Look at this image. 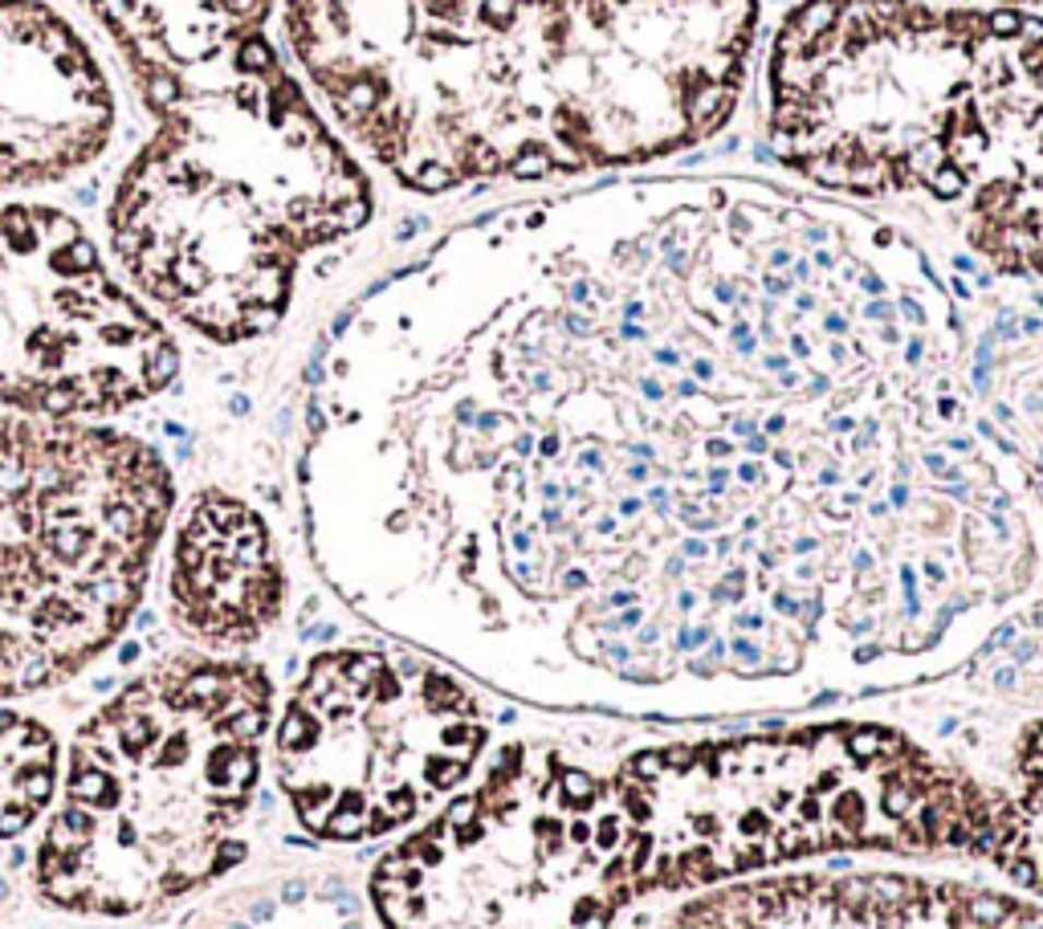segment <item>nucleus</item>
<instances>
[{
    "instance_id": "obj_1",
    "label": "nucleus",
    "mask_w": 1043,
    "mask_h": 929,
    "mask_svg": "<svg viewBox=\"0 0 1043 929\" xmlns=\"http://www.w3.org/2000/svg\"><path fill=\"white\" fill-rule=\"evenodd\" d=\"M318 559L543 705L713 717L925 681L1043 587V493L897 225L656 176L445 233L327 359Z\"/></svg>"
},
{
    "instance_id": "obj_2",
    "label": "nucleus",
    "mask_w": 1043,
    "mask_h": 929,
    "mask_svg": "<svg viewBox=\"0 0 1043 929\" xmlns=\"http://www.w3.org/2000/svg\"><path fill=\"white\" fill-rule=\"evenodd\" d=\"M339 131L412 192L652 164L718 135L758 0H286Z\"/></svg>"
},
{
    "instance_id": "obj_3",
    "label": "nucleus",
    "mask_w": 1043,
    "mask_h": 929,
    "mask_svg": "<svg viewBox=\"0 0 1043 929\" xmlns=\"http://www.w3.org/2000/svg\"><path fill=\"white\" fill-rule=\"evenodd\" d=\"M779 168L901 204L1011 277H1043V16L934 0H803L762 78Z\"/></svg>"
},
{
    "instance_id": "obj_4",
    "label": "nucleus",
    "mask_w": 1043,
    "mask_h": 929,
    "mask_svg": "<svg viewBox=\"0 0 1043 929\" xmlns=\"http://www.w3.org/2000/svg\"><path fill=\"white\" fill-rule=\"evenodd\" d=\"M139 98L155 131L106 213L122 274L212 343L265 335L306 253L371 221L367 171L265 33Z\"/></svg>"
},
{
    "instance_id": "obj_5",
    "label": "nucleus",
    "mask_w": 1043,
    "mask_h": 929,
    "mask_svg": "<svg viewBox=\"0 0 1043 929\" xmlns=\"http://www.w3.org/2000/svg\"><path fill=\"white\" fill-rule=\"evenodd\" d=\"M636 897L823 853H991L995 803L885 726L649 747L612 778Z\"/></svg>"
},
{
    "instance_id": "obj_6",
    "label": "nucleus",
    "mask_w": 1043,
    "mask_h": 929,
    "mask_svg": "<svg viewBox=\"0 0 1043 929\" xmlns=\"http://www.w3.org/2000/svg\"><path fill=\"white\" fill-rule=\"evenodd\" d=\"M273 717L258 665L180 656L82 726L37 848L42 897L135 914L216 872L261 775Z\"/></svg>"
},
{
    "instance_id": "obj_7",
    "label": "nucleus",
    "mask_w": 1043,
    "mask_h": 929,
    "mask_svg": "<svg viewBox=\"0 0 1043 929\" xmlns=\"http://www.w3.org/2000/svg\"><path fill=\"white\" fill-rule=\"evenodd\" d=\"M632 897L612 783L526 742L501 750L371 877L388 929H612Z\"/></svg>"
},
{
    "instance_id": "obj_8",
    "label": "nucleus",
    "mask_w": 1043,
    "mask_h": 929,
    "mask_svg": "<svg viewBox=\"0 0 1043 929\" xmlns=\"http://www.w3.org/2000/svg\"><path fill=\"white\" fill-rule=\"evenodd\" d=\"M485 717L453 672L412 653L318 656L277 722V783L310 836H392L473 775Z\"/></svg>"
},
{
    "instance_id": "obj_9",
    "label": "nucleus",
    "mask_w": 1043,
    "mask_h": 929,
    "mask_svg": "<svg viewBox=\"0 0 1043 929\" xmlns=\"http://www.w3.org/2000/svg\"><path fill=\"white\" fill-rule=\"evenodd\" d=\"M180 350L110 274L94 237L46 204L0 209V404L16 416H110L159 396Z\"/></svg>"
},
{
    "instance_id": "obj_10",
    "label": "nucleus",
    "mask_w": 1043,
    "mask_h": 929,
    "mask_svg": "<svg viewBox=\"0 0 1043 929\" xmlns=\"http://www.w3.org/2000/svg\"><path fill=\"white\" fill-rule=\"evenodd\" d=\"M171 498L164 457L127 432L0 416V514L74 580L139 599Z\"/></svg>"
},
{
    "instance_id": "obj_11",
    "label": "nucleus",
    "mask_w": 1043,
    "mask_h": 929,
    "mask_svg": "<svg viewBox=\"0 0 1043 929\" xmlns=\"http://www.w3.org/2000/svg\"><path fill=\"white\" fill-rule=\"evenodd\" d=\"M668 929H1043L1031 901L909 872L750 881L685 905Z\"/></svg>"
},
{
    "instance_id": "obj_12",
    "label": "nucleus",
    "mask_w": 1043,
    "mask_h": 929,
    "mask_svg": "<svg viewBox=\"0 0 1043 929\" xmlns=\"http://www.w3.org/2000/svg\"><path fill=\"white\" fill-rule=\"evenodd\" d=\"M282 599L286 571L265 519L225 489L197 493L171 547V620L209 648H241L277 620Z\"/></svg>"
},
{
    "instance_id": "obj_13",
    "label": "nucleus",
    "mask_w": 1043,
    "mask_h": 929,
    "mask_svg": "<svg viewBox=\"0 0 1043 929\" xmlns=\"http://www.w3.org/2000/svg\"><path fill=\"white\" fill-rule=\"evenodd\" d=\"M135 595L66 575L21 538L0 543V698L74 677L119 636Z\"/></svg>"
},
{
    "instance_id": "obj_14",
    "label": "nucleus",
    "mask_w": 1043,
    "mask_h": 929,
    "mask_svg": "<svg viewBox=\"0 0 1043 929\" xmlns=\"http://www.w3.org/2000/svg\"><path fill=\"white\" fill-rule=\"evenodd\" d=\"M94 155L58 61L0 16V188L66 180Z\"/></svg>"
},
{
    "instance_id": "obj_15",
    "label": "nucleus",
    "mask_w": 1043,
    "mask_h": 929,
    "mask_svg": "<svg viewBox=\"0 0 1043 929\" xmlns=\"http://www.w3.org/2000/svg\"><path fill=\"white\" fill-rule=\"evenodd\" d=\"M106 29L135 91L192 74L265 33L273 0H78Z\"/></svg>"
},
{
    "instance_id": "obj_16",
    "label": "nucleus",
    "mask_w": 1043,
    "mask_h": 929,
    "mask_svg": "<svg viewBox=\"0 0 1043 929\" xmlns=\"http://www.w3.org/2000/svg\"><path fill=\"white\" fill-rule=\"evenodd\" d=\"M995 799V839L986 856L1043 897V726L1023 738L1011 766V787Z\"/></svg>"
},
{
    "instance_id": "obj_17",
    "label": "nucleus",
    "mask_w": 1043,
    "mask_h": 929,
    "mask_svg": "<svg viewBox=\"0 0 1043 929\" xmlns=\"http://www.w3.org/2000/svg\"><path fill=\"white\" fill-rule=\"evenodd\" d=\"M58 791V742L25 714L0 710V836L25 832Z\"/></svg>"
},
{
    "instance_id": "obj_18",
    "label": "nucleus",
    "mask_w": 1043,
    "mask_h": 929,
    "mask_svg": "<svg viewBox=\"0 0 1043 929\" xmlns=\"http://www.w3.org/2000/svg\"><path fill=\"white\" fill-rule=\"evenodd\" d=\"M991 4H1007V9H1043V0H991Z\"/></svg>"
}]
</instances>
